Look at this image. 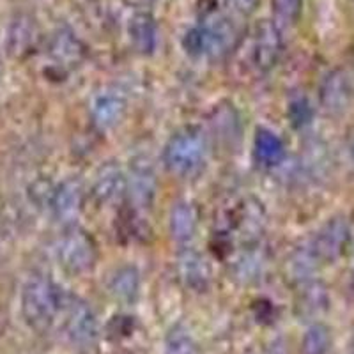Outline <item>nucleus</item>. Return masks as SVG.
<instances>
[{
  "label": "nucleus",
  "instance_id": "16",
  "mask_svg": "<svg viewBox=\"0 0 354 354\" xmlns=\"http://www.w3.org/2000/svg\"><path fill=\"white\" fill-rule=\"evenodd\" d=\"M133 48L142 55H151L158 46V27L149 12H137L128 25Z\"/></svg>",
  "mask_w": 354,
  "mask_h": 354
},
{
  "label": "nucleus",
  "instance_id": "14",
  "mask_svg": "<svg viewBox=\"0 0 354 354\" xmlns=\"http://www.w3.org/2000/svg\"><path fill=\"white\" fill-rule=\"evenodd\" d=\"M126 109H128V103H126L124 94L115 88H109L94 97L91 113H93V121L97 128L110 129L122 121Z\"/></svg>",
  "mask_w": 354,
  "mask_h": 354
},
{
  "label": "nucleus",
  "instance_id": "11",
  "mask_svg": "<svg viewBox=\"0 0 354 354\" xmlns=\"http://www.w3.org/2000/svg\"><path fill=\"white\" fill-rule=\"evenodd\" d=\"M234 230L243 245L254 248L266 229V211L257 198H245L234 213Z\"/></svg>",
  "mask_w": 354,
  "mask_h": 354
},
{
  "label": "nucleus",
  "instance_id": "10",
  "mask_svg": "<svg viewBox=\"0 0 354 354\" xmlns=\"http://www.w3.org/2000/svg\"><path fill=\"white\" fill-rule=\"evenodd\" d=\"M85 201V186L78 177H68L57 186L50 197L53 216L62 223H71L82 213Z\"/></svg>",
  "mask_w": 354,
  "mask_h": 354
},
{
  "label": "nucleus",
  "instance_id": "4",
  "mask_svg": "<svg viewBox=\"0 0 354 354\" xmlns=\"http://www.w3.org/2000/svg\"><path fill=\"white\" fill-rule=\"evenodd\" d=\"M59 264L71 274H84L94 268L97 261V246L93 236L78 227L66 230L57 245Z\"/></svg>",
  "mask_w": 354,
  "mask_h": 354
},
{
  "label": "nucleus",
  "instance_id": "25",
  "mask_svg": "<svg viewBox=\"0 0 354 354\" xmlns=\"http://www.w3.org/2000/svg\"><path fill=\"white\" fill-rule=\"evenodd\" d=\"M277 20L283 25H292L301 15L303 0H271Z\"/></svg>",
  "mask_w": 354,
  "mask_h": 354
},
{
  "label": "nucleus",
  "instance_id": "18",
  "mask_svg": "<svg viewBox=\"0 0 354 354\" xmlns=\"http://www.w3.org/2000/svg\"><path fill=\"white\" fill-rule=\"evenodd\" d=\"M50 55L57 66L64 69L77 68L84 59V46L69 30H61L53 36L50 44Z\"/></svg>",
  "mask_w": 354,
  "mask_h": 354
},
{
  "label": "nucleus",
  "instance_id": "2",
  "mask_svg": "<svg viewBox=\"0 0 354 354\" xmlns=\"http://www.w3.org/2000/svg\"><path fill=\"white\" fill-rule=\"evenodd\" d=\"M207 153V142L198 128H183L174 133L163 149L167 170L177 177H192L202 169Z\"/></svg>",
  "mask_w": 354,
  "mask_h": 354
},
{
  "label": "nucleus",
  "instance_id": "26",
  "mask_svg": "<svg viewBox=\"0 0 354 354\" xmlns=\"http://www.w3.org/2000/svg\"><path fill=\"white\" fill-rule=\"evenodd\" d=\"M262 270V259L261 255H257V252L250 250L248 254L243 255L238 261V266H236V274L243 280H254L257 278V274H261Z\"/></svg>",
  "mask_w": 354,
  "mask_h": 354
},
{
  "label": "nucleus",
  "instance_id": "19",
  "mask_svg": "<svg viewBox=\"0 0 354 354\" xmlns=\"http://www.w3.org/2000/svg\"><path fill=\"white\" fill-rule=\"evenodd\" d=\"M109 289L117 301H135L140 292V273L135 266H121L110 277Z\"/></svg>",
  "mask_w": 354,
  "mask_h": 354
},
{
  "label": "nucleus",
  "instance_id": "21",
  "mask_svg": "<svg viewBox=\"0 0 354 354\" xmlns=\"http://www.w3.org/2000/svg\"><path fill=\"white\" fill-rule=\"evenodd\" d=\"M328 303H330L328 290L321 282L306 280V282L301 283V289H299L298 294L299 314L314 317V315H319L328 308Z\"/></svg>",
  "mask_w": 354,
  "mask_h": 354
},
{
  "label": "nucleus",
  "instance_id": "15",
  "mask_svg": "<svg viewBox=\"0 0 354 354\" xmlns=\"http://www.w3.org/2000/svg\"><path fill=\"white\" fill-rule=\"evenodd\" d=\"M198 216L192 202H177L172 205L169 214V230L174 241L186 245L194 239L197 232Z\"/></svg>",
  "mask_w": 354,
  "mask_h": 354
},
{
  "label": "nucleus",
  "instance_id": "13",
  "mask_svg": "<svg viewBox=\"0 0 354 354\" xmlns=\"http://www.w3.org/2000/svg\"><path fill=\"white\" fill-rule=\"evenodd\" d=\"M177 274L188 289L202 292L209 287L211 270L202 254L195 248H185L177 257Z\"/></svg>",
  "mask_w": 354,
  "mask_h": 354
},
{
  "label": "nucleus",
  "instance_id": "17",
  "mask_svg": "<svg viewBox=\"0 0 354 354\" xmlns=\"http://www.w3.org/2000/svg\"><path fill=\"white\" fill-rule=\"evenodd\" d=\"M36 24H34L32 18L25 17V15L15 18L8 32L9 53L12 57H17V59L28 55L32 52L34 44H36Z\"/></svg>",
  "mask_w": 354,
  "mask_h": 354
},
{
  "label": "nucleus",
  "instance_id": "28",
  "mask_svg": "<svg viewBox=\"0 0 354 354\" xmlns=\"http://www.w3.org/2000/svg\"><path fill=\"white\" fill-rule=\"evenodd\" d=\"M229 8L238 15H250L257 8L259 0H227Z\"/></svg>",
  "mask_w": 354,
  "mask_h": 354
},
{
  "label": "nucleus",
  "instance_id": "12",
  "mask_svg": "<svg viewBox=\"0 0 354 354\" xmlns=\"http://www.w3.org/2000/svg\"><path fill=\"white\" fill-rule=\"evenodd\" d=\"M126 192H128V176L115 161H109L105 165H101L94 174L91 195L96 204H110L126 195Z\"/></svg>",
  "mask_w": 354,
  "mask_h": 354
},
{
  "label": "nucleus",
  "instance_id": "8",
  "mask_svg": "<svg viewBox=\"0 0 354 354\" xmlns=\"http://www.w3.org/2000/svg\"><path fill=\"white\" fill-rule=\"evenodd\" d=\"M354 97V80L346 69L328 73L319 87L321 106L331 115H340L351 106Z\"/></svg>",
  "mask_w": 354,
  "mask_h": 354
},
{
  "label": "nucleus",
  "instance_id": "9",
  "mask_svg": "<svg viewBox=\"0 0 354 354\" xmlns=\"http://www.w3.org/2000/svg\"><path fill=\"white\" fill-rule=\"evenodd\" d=\"M204 39V55L211 59H221L229 55L239 43V28L230 18L218 17L209 24L201 25Z\"/></svg>",
  "mask_w": 354,
  "mask_h": 354
},
{
  "label": "nucleus",
  "instance_id": "29",
  "mask_svg": "<svg viewBox=\"0 0 354 354\" xmlns=\"http://www.w3.org/2000/svg\"><path fill=\"white\" fill-rule=\"evenodd\" d=\"M349 153H351V156H353V160H354V135L351 137V142H349Z\"/></svg>",
  "mask_w": 354,
  "mask_h": 354
},
{
  "label": "nucleus",
  "instance_id": "1",
  "mask_svg": "<svg viewBox=\"0 0 354 354\" xmlns=\"http://www.w3.org/2000/svg\"><path fill=\"white\" fill-rule=\"evenodd\" d=\"M68 294L46 274H32L21 289V314L32 330L46 333L62 314Z\"/></svg>",
  "mask_w": 354,
  "mask_h": 354
},
{
  "label": "nucleus",
  "instance_id": "20",
  "mask_svg": "<svg viewBox=\"0 0 354 354\" xmlns=\"http://www.w3.org/2000/svg\"><path fill=\"white\" fill-rule=\"evenodd\" d=\"M254 153L255 160L262 167H277L278 163H282L283 156H286V147H283V142L280 140V137L274 135L273 131L259 129L257 135H255Z\"/></svg>",
  "mask_w": 354,
  "mask_h": 354
},
{
  "label": "nucleus",
  "instance_id": "5",
  "mask_svg": "<svg viewBox=\"0 0 354 354\" xmlns=\"http://www.w3.org/2000/svg\"><path fill=\"white\" fill-rule=\"evenodd\" d=\"M349 221L344 216H335L330 218L312 236V239H308V243L321 264H331V262L338 261V259L342 257L347 245H349Z\"/></svg>",
  "mask_w": 354,
  "mask_h": 354
},
{
  "label": "nucleus",
  "instance_id": "24",
  "mask_svg": "<svg viewBox=\"0 0 354 354\" xmlns=\"http://www.w3.org/2000/svg\"><path fill=\"white\" fill-rule=\"evenodd\" d=\"M165 354H201L194 335L185 324L170 328L165 337Z\"/></svg>",
  "mask_w": 354,
  "mask_h": 354
},
{
  "label": "nucleus",
  "instance_id": "27",
  "mask_svg": "<svg viewBox=\"0 0 354 354\" xmlns=\"http://www.w3.org/2000/svg\"><path fill=\"white\" fill-rule=\"evenodd\" d=\"M289 115L292 119V124L301 128V126L308 124L310 119H312V109H310L308 101L305 97H299V100H294L290 103Z\"/></svg>",
  "mask_w": 354,
  "mask_h": 354
},
{
  "label": "nucleus",
  "instance_id": "23",
  "mask_svg": "<svg viewBox=\"0 0 354 354\" xmlns=\"http://www.w3.org/2000/svg\"><path fill=\"white\" fill-rule=\"evenodd\" d=\"M331 347V331L326 324L314 322L306 328L301 340V354H328Z\"/></svg>",
  "mask_w": 354,
  "mask_h": 354
},
{
  "label": "nucleus",
  "instance_id": "3",
  "mask_svg": "<svg viewBox=\"0 0 354 354\" xmlns=\"http://www.w3.org/2000/svg\"><path fill=\"white\" fill-rule=\"evenodd\" d=\"M61 315H64L66 337L73 346L82 353L96 349L97 338H100V324L88 303L68 294Z\"/></svg>",
  "mask_w": 354,
  "mask_h": 354
},
{
  "label": "nucleus",
  "instance_id": "22",
  "mask_svg": "<svg viewBox=\"0 0 354 354\" xmlns=\"http://www.w3.org/2000/svg\"><path fill=\"white\" fill-rule=\"evenodd\" d=\"M319 266H321V262L315 257L310 243L306 241L305 245L294 250V254L290 255L289 273L294 280H298L299 283H303L306 280H312V277H314Z\"/></svg>",
  "mask_w": 354,
  "mask_h": 354
},
{
  "label": "nucleus",
  "instance_id": "7",
  "mask_svg": "<svg viewBox=\"0 0 354 354\" xmlns=\"http://www.w3.org/2000/svg\"><path fill=\"white\" fill-rule=\"evenodd\" d=\"M156 172L149 156H137L128 174V197L138 209H149L156 195Z\"/></svg>",
  "mask_w": 354,
  "mask_h": 354
},
{
  "label": "nucleus",
  "instance_id": "6",
  "mask_svg": "<svg viewBox=\"0 0 354 354\" xmlns=\"http://www.w3.org/2000/svg\"><path fill=\"white\" fill-rule=\"evenodd\" d=\"M283 41L280 28L273 21H261L252 39V64L259 73L270 71L282 55Z\"/></svg>",
  "mask_w": 354,
  "mask_h": 354
},
{
  "label": "nucleus",
  "instance_id": "30",
  "mask_svg": "<svg viewBox=\"0 0 354 354\" xmlns=\"http://www.w3.org/2000/svg\"><path fill=\"white\" fill-rule=\"evenodd\" d=\"M2 73H4V68H2V61H0V78H2Z\"/></svg>",
  "mask_w": 354,
  "mask_h": 354
}]
</instances>
